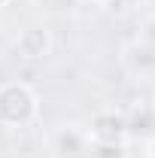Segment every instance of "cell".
I'll return each instance as SVG.
<instances>
[{"label":"cell","mask_w":155,"mask_h":158,"mask_svg":"<svg viewBox=\"0 0 155 158\" xmlns=\"http://www.w3.org/2000/svg\"><path fill=\"white\" fill-rule=\"evenodd\" d=\"M125 146H91V158H122Z\"/></svg>","instance_id":"5b68a950"},{"label":"cell","mask_w":155,"mask_h":158,"mask_svg":"<svg viewBox=\"0 0 155 158\" xmlns=\"http://www.w3.org/2000/svg\"><path fill=\"white\" fill-rule=\"evenodd\" d=\"M85 137L91 146H125L131 140L128 116L119 110H97L85 122Z\"/></svg>","instance_id":"7a4b0ae2"},{"label":"cell","mask_w":155,"mask_h":158,"mask_svg":"<svg viewBox=\"0 0 155 158\" xmlns=\"http://www.w3.org/2000/svg\"><path fill=\"white\" fill-rule=\"evenodd\" d=\"M55 152L58 158H82L91 152V143L85 137L82 125H61V131L55 134Z\"/></svg>","instance_id":"277c9868"},{"label":"cell","mask_w":155,"mask_h":158,"mask_svg":"<svg viewBox=\"0 0 155 158\" xmlns=\"http://www.w3.org/2000/svg\"><path fill=\"white\" fill-rule=\"evenodd\" d=\"M52 49H55V40L46 24H31L15 37V55L21 61H46Z\"/></svg>","instance_id":"3957f363"},{"label":"cell","mask_w":155,"mask_h":158,"mask_svg":"<svg viewBox=\"0 0 155 158\" xmlns=\"http://www.w3.org/2000/svg\"><path fill=\"white\" fill-rule=\"evenodd\" d=\"M40 118V94L21 79L0 82V125L27 128Z\"/></svg>","instance_id":"6da1fadb"},{"label":"cell","mask_w":155,"mask_h":158,"mask_svg":"<svg viewBox=\"0 0 155 158\" xmlns=\"http://www.w3.org/2000/svg\"><path fill=\"white\" fill-rule=\"evenodd\" d=\"M146 158H155V137L146 143Z\"/></svg>","instance_id":"8992f818"},{"label":"cell","mask_w":155,"mask_h":158,"mask_svg":"<svg viewBox=\"0 0 155 158\" xmlns=\"http://www.w3.org/2000/svg\"><path fill=\"white\" fill-rule=\"evenodd\" d=\"M9 3H12V0H0V9H3V6H9Z\"/></svg>","instance_id":"52a82bcc"}]
</instances>
